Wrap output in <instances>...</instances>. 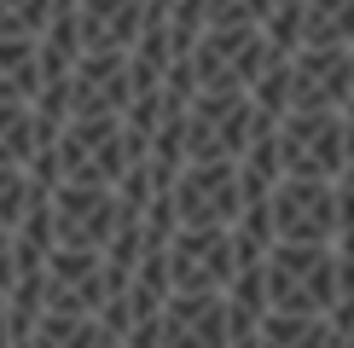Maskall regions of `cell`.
<instances>
[{"label":"cell","instance_id":"7a4b0ae2","mask_svg":"<svg viewBox=\"0 0 354 348\" xmlns=\"http://www.w3.org/2000/svg\"><path fill=\"white\" fill-rule=\"evenodd\" d=\"M273 221L279 238L290 244H337V180H314V174H285L273 192Z\"/></svg>","mask_w":354,"mask_h":348},{"label":"cell","instance_id":"9c48e42d","mask_svg":"<svg viewBox=\"0 0 354 348\" xmlns=\"http://www.w3.org/2000/svg\"><path fill=\"white\" fill-rule=\"evenodd\" d=\"M250 99H256V105L268 110L273 122H285V116H290V105H297V58H279L268 76L250 87Z\"/></svg>","mask_w":354,"mask_h":348},{"label":"cell","instance_id":"52a82bcc","mask_svg":"<svg viewBox=\"0 0 354 348\" xmlns=\"http://www.w3.org/2000/svg\"><path fill=\"white\" fill-rule=\"evenodd\" d=\"M47 87L41 76V35H0V99H29Z\"/></svg>","mask_w":354,"mask_h":348},{"label":"cell","instance_id":"6da1fadb","mask_svg":"<svg viewBox=\"0 0 354 348\" xmlns=\"http://www.w3.org/2000/svg\"><path fill=\"white\" fill-rule=\"evenodd\" d=\"M279 151H285V174L337 180L348 168V116L343 110H290L279 122Z\"/></svg>","mask_w":354,"mask_h":348},{"label":"cell","instance_id":"8fae6325","mask_svg":"<svg viewBox=\"0 0 354 348\" xmlns=\"http://www.w3.org/2000/svg\"><path fill=\"white\" fill-rule=\"evenodd\" d=\"M227 348H261V331H244V337H232Z\"/></svg>","mask_w":354,"mask_h":348},{"label":"cell","instance_id":"30bf717a","mask_svg":"<svg viewBox=\"0 0 354 348\" xmlns=\"http://www.w3.org/2000/svg\"><path fill=\"white\" fill-rule=\"evenodd\" d=\"M29 168L18 163H0V232H18L24 226V215H29Z\"/></svg>","mask_w":354,"mask_h":348},{"label":"cell","instance_id":"5b68a950","mask_svg":"<svg viewBox=\"0 0 354 348\" xmlns=\"http://www.w3.org/2000/svg\"><path fill=\"white\" fill-rule=\"evenodd\" d=\"M297 58V105L290 110H343L354 93V47H302Z\"/></svg>","mask_w":354,"mask_h":348},{"label":"cell","instance_id":"3957f363","mask_svg":"<svg viewBox=\"0 0 354 348\" xmlns=\"http://www.w3.org/2000/svg\"><path fill=\"white\" fill-rule=\"evenodd\" d=\"M169 273L174 290H227L239 279L232 226H180L169 244Z\"/></svg>","mask_w":354,"mask_h":348},{"label":"cell","instance_id":"277c9868","mask_svg":"<svg viewBox=\"0 0 354 348\" xmlns=\"http://www.w3.org/2000/svg\"><path fill=\"white\" fill-rule=\"evenodd\" d=\"M180 226H232L244 215V186L239 163H186L174 180Z\"/></svg>","mask_w":354,"mask_h":348},{"label":"cell","instance_id":"ba28073f","mask_svg":"<svg viewBox=\"0 0 354 348\" xmlns=\"http://www.w3.org/2000/svg\"><path fill=\"white\" fill-rule=\"evenodd\" d=\"M302 47H354V0H308Z\"/></svg>","mask_w":354,"mask_h":348},{"label":"cell","instance_id":"8992f818","mask_svg":"<svg viewBox=\"0 0 354 348\" xmlns=\"http://www.w3.org/2000/svg\"><path fill=\"white\" fill-rule=\"evenodd\" d=\"M82 41L87 52L93 47H134L145 35V23H151V12H145V0H82Z\"/></svg>","mask_w":354,"mask_h":348}]
</instances>
